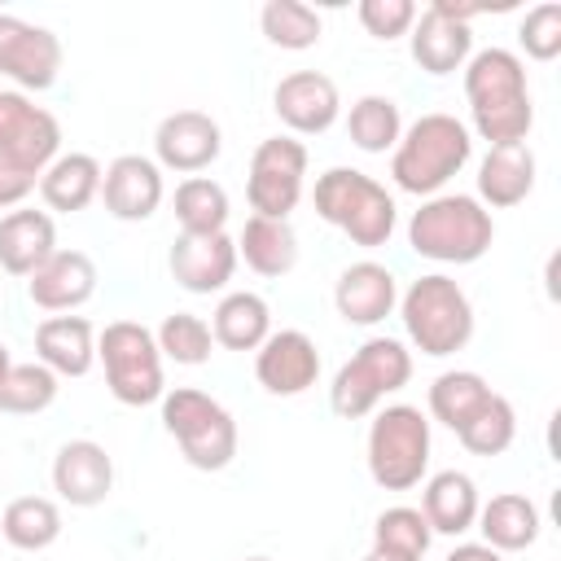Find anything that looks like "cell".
<instances>
[{
  "label": "cell",
  "mask_w": 561,
  "mask_h": 561,
  "mask_svg": "<svg viewBox=\"0 0 561 561\" xmlns=\"http://www.w3.org/2000/svg\"><path fill=\"white\" fill-rule=\"evenodd\" d=\"M408 48H412V61L425 75L443 79V75L465 70V61L473 57V31L430 4L425 13H416V22L408 31Z\"/></svg>",
  "instance_id": "cell-21"
},
{
  "label": "cell",
  "mask_w": 561,
  "mask_h": 561,
  "mask_svg": "<svg viewBox=\"0 0 561 561\" xmlns=\"http://www.w3.org/2000/svg\"><path fill=\"white\" fill-rule=\"evenodd\" d=\"M53 491L70 508H96L114 491V460L96 438H70L53 456Z\"/></svg>",
  "instance_id": "cell-16"
},
{
  "label": "cell",
  "mask_w": 561,
  "mask_h": 561,
  "mask_svg": "<svg viewBox=\"0 0 561 561\" xmlns=\"http://www.w3.org/2000/svg\"><path fill=\"white\" fill-rule=\"evenodd\" d=\"M96 359L105 368V386L118 403L145 408L167 394L162 386V351L153 342V329L140 320H114L96 333Z\"/></svg>",
  "instance_id": "cell-9"
},
{
  "label": "cell",
  "mask_w": 561,
  "mask_h": 561,
  "mask_svg": "<svg viewBox=\"0 0 561 561\" xmlns=\"http://www.w3.org/2000/svg\"><path fill=\"white\" fill-rule=\"evenodd\" d=\"M61 75V39L18 13H0V79L18 92H44Z\"/></svg>",
  "instance_id": "cell-11"
},
{
  "label": "cell",
  "mask_w": 561,
  "mask_h": 561,
  "mask_svg": "<svg viewBox=\"0 0 561 561\" xmlns=\"http://www.w3.org/2000/svg\"><path fill=\"white\" fill-rule=\"evenodd\" d=\"M443 561H504V552H495L491 543H456Z\"/></svg>",
  "instance_id": "cell-42"
},
{
  "label": "cell",
  "mask_w": 561,
  "mask_h": 561,
  "mask_svg": "<svg viewBox=\"0 0 561 561\" xmlns=\"http://www.w3.org/2000/svg\"><path fill=\"white\" fill-rule=\"evenodd\" d=\"M245 561H272V557H245Z\"/></svg>",
  "instance_id": "cell-45"
},
{
  "label": "cell",
  "mask_w": 561,
  "mask_h": 561,
  "mask_svg": "<svg viewBox=\"0 0 561 561\" xmlns=\"http://www.w3.org/2000/svg\"><path fill=\"white\" fill-rule=\"evenodd\" d=\"M92 294H96V263L83 250H53L26 276V298L44 311H75Z\"/></svg>",
  "instance_id": "cell-20"
},
{
  "label": "cell",
  "mask_w": 561,
  "mask_h": 561,
  "mask_svg": "<svg viewBox=\"0 0 561 561\" xmlns=\"http://www.w3.org/2000/svg\"><path fill=\"white\" fill-rule=\"evenodd\" d=\"M219 149H224V131L202 110H175L153 131V153H158L153 162L167 171H180V175L206 171L219 158Z\"/></svg>",
  "instance_id": "cell-14"
},
{
  "label": "cell",
  "mask_w": 561,
  "mask_h": 561,
  "mask_svg": "<svg viewBox=\"0 0 561 561\" xmlns=\"http://www.w3.org/2000/svg\"><path fill=\"white\" fill-rule=\"evenodd\" d=\"M430 539H434V530L421 517V508H412V504H394V508L377 513V522H373V548H386L408 561H421L430 552Z\"/></svg>",
  "instance_id": "cell-37"
},
{
  "label": "cell",
  "mask_w": 561,
  "mask_h": 561,
  "mask_svg": "<svg viewBox=\"0 0 561 561\" xmlns=\"http://www.w3.org/2000/svg\"><path fill=\"white\" fill-rule=\"evenodd\" d=\"M399 320L408 342L430 359H447L473 337V302L447 272L416 276L399 294Z\"/></svg>",
  "instance_id": "cell-5"
},
{
  "label": "cell",
  "mask_w": 561,
  "mask_h": 561,
  "mask_svg": "<svg viewBox=\"0 0 561 561\" xmlns=\"http://www.w3.org/2000/svg\"><path fill=\"white\" fill-rule=\"evenodd\" d=\"M486 394H491V386H486L482 373H473V368H447V373H438L430 381V399L425 403H430V416L456 434L482 408Z\"/></svg>",
  "instance_id": "cell-31"
},
{
  "label": "cell",
  "mask_w": 561,
  "mask_h": 561,
  "mask_svg": "<svg viewBox=\"0 0 561 561\" xmlns=\"http://www.w3.org/2000/svg\"><path fill=\"white\" fill-rule=\"evenodd\" d=\"M0 535L22 552H44L61 539V508L48 495H18L0 513Z\"/></svg>",
  "instance_id": "cell-30"
},
{
  "label": "cell",
  "mask_w": 561,
  "mask_h": 561,
  "mask_svg": "<svg viewBox=\"0 0 561 561\" xmlns=\"http://www.w3.org/2000/svg\"><path fill=\"white\" fill-rule=\"evenodd\" d=\"M495 241V219L473 193H434L408 219V245L430 263H478Z\"/></svg>",
  "instance_id": "cell-3"
},
{
  "label": "cell",
  "mask_w": 561,
  "mask_h": 561,
  "mask_svg": "<svg viewBox=\"0 0 561 561\" xmlns=\"http://www.w3.org/2000/svg\"><path fill=\"white\" fill-rule=\"evenodd\" d=\"M57 250V224L48 210L18 206L0 215V267L9 276H31Z\"/></svg>",
  "instance_id": "cell-24"
},
{
  "label": "cell",
  "mask_w": 561,
  "mask_h": 561,
  "mask_svg": "<svg viewBox=\"0 0 561 561\" xmlns=\"http://www.w3.org/2000/svg\"><path fill=\"white\" fill-rule=\"evenodd\" d=\"M237 259H245V267L259 276H289L298 263V232L289 228V219L250 215L237 237Z\"/></svg>",
  "instance_id": "cell-29"
},
{
  "label": "cell",
  "mask_w": 561,
  "mask_h": 561,
  "mask_svg": "<svg viewBox=\"0 0 561 561\" xmlns=\"http://www.w3.org/2000/svg\"><path fill=\"white\" fill-rule=\"evenodd\" d=\"M311 202H316V215L333 224L342 237H351V245L359 250H381L394 237V224H399L394 197L386 193V184H377L355 167H329L324 175H316Z\"/></svg>",
  "instance_id": "cell-4"
},
{
  "label": "cell",
  "mask_w": 561,
  "mask_h": 561,
  "mask_svg": "<svg viewBox=\"0 0 561 561\" xmlns=\"http://www.w3.org/2000/svg\"><path fill=\"white\" fill-rule=\"evenodd\" d=\"M35 359L57 377H83L96 364V329L83 316H48L35 329Z\"/></svg>",
  "instance_id": "cell-25"
},
{
  "label": "cell",
  "mask_w": 561,
  "mask_h": 561,
  "mask_svg": "<svg viewBox=\"0 0 561 561\" xmlns=\"http://www.w3.org/2000/svg\"><path fill=\"white\" fill-rule=\"evenodd\" d=\"M412 377V351L399 337H368L355 346V355L333 373L329 386V408L342 421H359L368 412H377V403L394 390H403Z\"/></svg>",
  "instance_id": "cell-7"
},
{
  "label": "cell",
  "mask_w": 561,
  "mask_h": 561,
  "mask_svg": "<svg viewBox=\"0 0 561 561\" xmlns=\"http://www.w3.org/2000/svg\"><path fill=\"white\" fill-rule=\"evenodd\" d=\"M167 267H171L180 289H188V294H219L232 280V272H237V241L228 232H210V237L180 232L171 254H167Z\"/></svg>",
  "instance_id": "cell-19"
},
{
  "label": "cell",
  "mask_w": 561,
  "mask_h": 561,
  "mask_svg": "<svg viewBox=\"0 0 561 561\" xmlns=\"http://www.w3.org/2000/svg\"><path fill=\"white\" fill-rule=\"evenodd\" d=\"M57 390H61V377L53 368H44L39 359L13 364L9 377H4V386H0V412H9V416H35V412L53 408Z\"/></svg>",
  "instance_id": "cell-36"
},
{
  "label": "cell",
  "mask_w": 561,
  "mask_h": 561,
  "mask_svg": "<svg viewBox=\"0 0 561 561\" xmlns=\"http://www.w3.org/2000/svg\"><path fill=\"white\" fill-rule=\"evenodd\" d=\"M430 416L412 403H386L368 425V473L381 491H412L430 469Z\"/></svg>",
  "instance_id": "cell-6"
},
{
  "label": "cell",
  "mask_w": 561,
  "mask_h": 561,
  "mask_svg": "<svg viewBox=\"0 0 561 561\" xmlns=\"http://www.w3.org/2000/svg\"><path fill=\"white\" fill-rule=\"evenodd\" d=\"M254 377L267 394L294 399L316 386L320 377V346L302 329H276L267 342L254 351Z\"/></svg>",
  "instance_id": "cell-13"
},
{
  "label": "cell",
  "mask_w": 561,
  "mask_h": 561,
  "mask_svg": "<svg viewBox=\"0 0 561 561\" xmlns=\"http://www.w3.org/2000/svg\"><path fill=\"white\" fill-rule=\"evenodd\" d=\"M272 110L276 118L294 131V136H320L337 123L342 114V96H337V83L320 70H294L276 83L272 92Z\"/></svg>",
  "instance_id": "cell-15"
},
{
  "label": "cell",
  "mask_w": 561,
  "mask_h": 561,
  "mask_svg": "<svg viewBox=\"0 0 561 561\" xmlns=\"http://www.w3.org/2000/svg\"><path fill=\"white\" fill-rule=\"evenodd\" d=\"M478 508H482L478 482H473L469 473H460V469H438V473H430L425 486H421V517L430 522L434 535L460 539L465 530H473Z\"/></svg>",
  "instance_id": "cell-23"
},
{
  "label": "cell",
  "mask_w": 561,
  "mask_h": 561,
  "mask_svg": "<svg viewBox=\"0 0 561 561\" xmlns=\"http://www.w3.org/2000/svg\"><path fill=\"white\" fill-rule=\"evenodd\" d=\"M307 184V145L294 136H267L250 153L245 171V197L250 210L263 219H289L294 206L302 202Z\"/></svg>",
  "instance_id": "cell-10"
},
{
  "label": "cell",
  "mask_w": 561,
  "mask_h": 561,
  "mask_svg": "<svg viewBox=\"0 0 561 561\" xmlns=\"http://www.w3.org/2000/svg\"><path fill=\"white\" fill-rule=\"evenodd\" d=\"M535 188V149L522 145H491L478 162V202L486 210H508L522 206Z\"/></svg>",
  "instance_id": "cell-22"
},
{
  "label": "cell",
  "mask_w": 561,
  "mask_h": 561,
  "mask_svg": "<svg viewBox=\"0 0 561 561\" xmlns=\"http://www.w3.org/2000/svg\"><path fill=\"white\" fill-rule=\"evenodd\" d=\"M272 333V307L263 294L254 289H232L219 298L215 316H210V337L224 351H259Z\"/></svg>",
  "instance_id": "cell-28"
},
{
  "label": "cell",
  "mask_w": 561,
  "mask_h": 561,
  "mask_svg": "<svg viewBox=\"0 0 561 561\" xmlns=\"http://www.w3.org/2000/svg\"><path fill=\"white\" fill-rule=\"evenodd\" d=\"M158 403H162L167 434L180 443V451H184V460L193 469L215 473V469L232 465V456H237V421L219 399H210L197 386H175Z\"/></svg>",
  "instance_id": "cell-8"
},
{
  "label": "cell",
  "mask_w": 561,
  "mask_h": 561,
  "mask_svg": "<svg viewBox=\"0 0 561 561\" xmlns=\"http://www.w3.org/2000/svg\"><path fill=\"white\" fill-rule=\"evenodd\" d=\"M456 438H460V447L473 451V456H500V451H508L513 438H517V412H513V403L491 390V394L482 399V408L456 430Z\"/></svg>",
  "instance_id": "cell-34"
},
{
  "label": "cell",
  "mask_w": 561,
  "mask_h": 561,
  "mask_svg": "<svg viewBox=\"0 0 561 561\" xmlns=\"http://www.w3.org/2000/svg\"><path fill=\"white\" fill-rule=\"evenodd\" d=\"M364 561H408V557H394V552H386V548H368Z\"/></svg>",
  "instance_id": "cell-43"
},
{
  "label": "cell",
  "mask_w": 561,
  "mask_h": 561,
  "mask_svg": "<svg viewBox=\"0 0 561 561\" xmlns=\"http://www.w3.org/2000/svg\"><path fill=\"white\" fill-rule=\"evenodd\" d=\"M61 153V123L18 88H0V158L44 175Z\"/></svg>",
  "instance_id": "cell-12"
},
{
  "label": "cell",
  "mask_w": 561,
  "mask_h": 561,
  "mask_svg": "<svg viewBox=\"0 0 561 561\" xmlns=\"http://www.w3.org/2000/svg\"><path fill=\"white\" fill-rule=\"evenodd\" d=\"M517 39H522L526 57H535V61H552V57L561 53V4L548 0V4L526 9L522 26H517Z\"/></svg>",
  "instance_id": "cell-39"
},
{
  "label": "cell",
  "mask_w": 561,
  "mask_h": 561,
  "mask_svg": "<svg viewBox=\"0 0 561 561\" xmlns=\"http://www.w3.org/2000/svg\"><path fill=\"white\" fill-rule=\"evenodd\" d=\"M473 158V131L456 114H421L412 127H403L394 153H390V180L412 197H434L465 171Z\"/></svg>",
  "instance_id": "cell-2"
},
{
  "label": "cell",
  "mask_w": 561,
  "mask_h": 561,
  "mask_svg": "<svg viewBox=\"0 0 561 561\" xmlns=\"http://www.w3.org/2000/svg\"><path fill=\"white\" fill-rule=\"evenodd\" d=\"M465 101L473 131L486 145H522L535 127L526 61L508 48H478L465 61Z\"/></svg>",
  "instance_id": "cell-1"
},
{
  "label": "cell",
  "mask_w": 561,
  "mask_h": 561,
  "mask_svg": "<svg viewBox=\"0 0 561 561\" xmlns=\"http://www.w3.org/2000/svg\"><path fill=\"white\" fill-rule=\"evenodd\" d=\"M162 167L145 153H118L101 175V202L114 219L140 224L162 206Z\"/></svg>",
  "instance_id": "cell-17"
},
{
  "label": "cell",
  "mask_w": 561,
  "mask_h": 561,
  "mask_svg": "<svg viewBox=\"0 0 561 561\" xmlns=\"http://www.w3.org/2000/svg\"><path fill=\"white\" fill-rule=\"evenodd\" d=\"M259 26L267 35V44L285 48V53H302V48H316L320 44V13L302 0H267L259 9Z\"/></svg>",
  "instance_id": "cell-35"
},
{
  "label": "cell",
  "mask_w": 561,
  "mask_h": 561,
  "mask_svg": "<svg viewBox=\"0 0 561 561\" xmlns=\"http://www.w3.org/2000/svg\"><path fill=\"white\" fill-rule=\"evenodd\" d=\"M333 307H337V316L346 324L373 329L399 307V280H394V272L386 263L359 259V263L342 267L337 285H333Z\"/></svg>",
  "instance_id": "cell-18"
},
{
  "label": "cell",
  "mask_w": 561,
  "mask_h": 561,
  "mask_svg": "<svg viewBox=\"0 0 561 561\" xmlns=\"http://www.w3.org/2000/svg\"><path fill=\"white\" fill-rule=\"evenodd\" d=\"M478 530H482V543H491L495 552H526L535 539H539V526H543V517H539V508H535V500L530 495H522V491H500V495H491L482 508H478V522H473Z\"/></svg>",
  "instance_id": "cell-26"
},
{
  "label": "cell",
  "mask_w": 561,
  "mask_h": 561,
  "mask_svg": "<svg viewBox=\"0 0 561 561\" xmlns=\"http://www.w3.org/2000/svg\"><path fill=\"white\" fill-rule=\"evenodd\" d=\"M175 224L188 237L224 232V224H228V193H224V184L210 180V175H188L175 188Z\"/></svg>",
  "instance_id": "cell-33"
},
{
  "label": "cell",
  "mask_w": 561,
  "mask_h": 561,
  "mask_svg": "<svg viewBox=\"0 0 561 561\" xmlns=\"http://www.w3.org/2000/svg\"><path fill=\"white\" fill-rule=\"evenodd\" d=\"M101 175L105 167L92 153H57L39 175V197L48 210L75 215L101 197Z\"/></svg>",
  "instance_id": "cell-27"
},
{
  "label": "cell",
  "mask_w": 561,
  "mask_h": 561,
  "mask_svg": "<svg viewBox=\"0 0 561 561\" xmlns=\"http://www.w3.org/2000/svg\"><path fill=\"white\" fill-rule=\"evenodd\" d=\"M153 342H158L162 359H175V364H188V368H193V364H206V359H210V346H215L210 324H206L202 316H193V311H171V316L158 324Z\"/></svg>",
  "instance_id": "cell-38"
},
{
  "label": "cell",
  "mask_w": 561,
  "mask_h": 561,
  "mask_svg": "<svg viewBox=\"0 0 561 561\" xmlns=\"http://www.w3.org/2000/svg\"><path fill=\"white\" fill-rule=\"evenodd\" d=\"M346 136L355 149L364 153H386L399 145L403 136V114H399V101L394 96H381V92H368L351 105L346 114Z\"/></svg>",
  "instance_id": "cell-32"
},
{
  "label": "cell",
  "mask_w": 561,
  "mask_h": 561,
  "mask_svg": "<svg viewBox=\"0 0 561 561\" xmlns=\"http://www.w3.org/2000/svg\"><path fill=\"white\" fill-rule=\"evenodd\" d=\"M9 368H13V355H9V346L0 342V386H4V377H9Z\"/></svg>",
  "instance_id": "cell-44"
},
{
  "label": "cell",
  "mask_w": 561,
  "mask_h": 561,
  "mask_svg": "<svg viewBox=\"0 0 561 561\" xmlns=\"http://www.w3.org/2000/svg\"><path fill=\"white\" fill-rule=\"evenodd\" d=\"M359 26L373 35V39H399V35H408L412 31V22H416V4L412 0H359Z\"/></svg>",
  "instance_id": "cell-40"
},
{
  "label": "cell",
  "mask_w": 561,
  "mask_h": 561,
  "mask_svg": "<svg viewBox=\"0 0 561 561\" xmlns=\"http://www.w3.org/2000/svg\"><path fill=\"white\" fill-rule=\"evenodd\" d=\"M35 188H39V175L35 171L0 158V210H18Z\"/></svg>",
  "instance_id": "cell-41"
}]
</instances>
